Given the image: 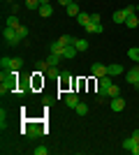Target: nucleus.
<instances>
[{"instance_id": "f257e3e1", "label": "nucleus", "mask_w": 139, "mask_h": 155, "mask_svg": "<svg viewBox=\"0 0 139 155\" xmlns=\"http://www.w3.org/2000/svg\"><path fill=\"white\" fill-rule=\"evenodd\" d=\"M2 37H5V42H7L9 46H16V44L21 42V37L16 35V28H7V26H5V30H2Z\"/></svg>"}, {"instance_id": "f03ea898", "label": "nucleus", "mask_w": 139, "mask_h": 155, "mask_svg": "<svg viewBox=\"0 0 139 155\" xmlns=\"http://www.w3.org/2000/svg\"><path fill=\"white\" fill-rule=\"evenodd\" d=\"M2 70H21V58H0Z\"/></svg>"}, {"instance_id": "7ed1b4c3", "label": "nucleus", "mask_w": 139, "mask_h": 155, "mask_svg": "<svg viewBox=\"0 0 139 155\" xmlns=\"http://www.w3.org/2000/svg\"><path fill=\"white\" fill-rule=\"evenodd\" d=\"M125 81L134 88H139V67H132V70L125 72Z\"/></svg>"}, {"instance_id": "20e7f679", "label": "nucleus", "mask_w": 139, "mask_h": 155, "mask_svg": "<svg viewBox=\"0 0 139 155\" xmlns=\"http://www.w3.org/2000/svg\"><path fill=\"white\" fill-rule=\"evenodd\" d=\"M91 74H93V77H98V79H102V77H107L109 72H107V65L95 63V65H91Z\"/></svg>"}, {"instance_id": "39448f33", "label": "nucleus", "mask_w": 139, "mask_h": 155, "mask_svg": "<svg viewBox=\"0 0 139 155\" xmlns=\"http://www.w3.org/2000/svg\"><path fill=\"white\" fill-rule=\"evenodd\" d=\"M123 148H125L127 153H132V155H139V143L134 141L132 137H130V139H125V141H123Z\"/></svg>"}, {"instance_id": "423d86ee", "label": "nucleus", "mask_w": 139, "mask_h": 155, "mask_svg": "<svg viewBox=\"0 0 139 155\" xmlns=\"http://www.w3.org/2000/svg\"><path fill=\"white\" fill-rule=\"evenodd\" d=\"M84 30H86L88 35H100V32L104 30V28H102V23H100V21H91V23H88Z\"/></svg>"}, {"instance_id": "0eeeda50", "label": "nucleus", "mask_w": 139, "mask_h": 155, "mask_svg": "<svg viewBox=\"0 0 139 155\" xmlns=\"http://www.w3.org/2000/svg\"><path fill=\"white\" fill-rule=\"evenodd\" d=\"M111 21L116 23V26H118V23H125V21H127L125 9H116V12H114V16H111Z\"/></svg>"}, {"instance_id": "6e6552de", "label": "nucleus", "mask_w": 139, "mask_h": 155, "mask_svg": "<svg viewBox=\"0 0 139 155\" xmlns=\"http://www.w3.org/2000/svg\"><path fill=\"white\" fill-rule=\"evenodd\" d=\"M125 109V100L123 97H111V111H123Z\"/></svg>"}, {"instance_id": "1a4fd4ad", "label": "nucleus", "mask_w": 139, "mask_h": 155, "mask_svg": "<svg viewBox=\"0 0 139 155\" xmlns=\"http://www.w3.org/2000/svg\"><path fill=\"white\" fill-rule=\"evenodd\" d=\"M65 12H67V16H74V19H77V16L81 14L79 2H72V5H67V7H65Z\"/></svg>"}, {"instance_id": "9d476101", "label": "nucleus", "mask_w": 139, "mask_h": 155, "mask_svg": "<svg viewBox=\"0 0 139 155\" xmlns=\"http://www.w3.org/2000/svg\"><path fill=\"white\" fill-rule=\"evenodd\" d=\"M107 72H109V77H114V74H123V65L121 63H114V65H107Z\"/></svg>"}, {"instance_id": "9b49d317", "label": "nucleus", "mask_w": 139, "mask_h": 155, "mask_svg": "<svg viewBox=\"0 0 139 155\" xmlns=\"http://www.w3.org/2000/svg\"><path fill=\"white\" fill-rule=\"evenodd\" d=\"M65 104L74 109V107L79 104V95H77V93H67V95H65Z\"/></svg>"}, {"instance_id": "f8f14e48", "label": "nucleus", "mask_w": 139, "mask_h": 155, "mask_svg": "<svg viewBox=\"0 0 139 155\" xmlns=\"http://www.w3.org/2000/svg\"><path fill=\"white\" fill-rule=\"evenodd\" d=\"M111 84H114V81H111V77L107 74V77H102V79H100V86H98V88H100V91H104V93H107ZM107 97H109V95H107Z\"/></svg>"}, {"instance_id": "ddd939ff", "label": "nucleus", "mask_w": 139, "mask_h": 155, "mask_svg": "<svg viewBox=\"0 0 139 155\" xmlns=\"http://www.w3.org/2000/svg\"><path fill=\"white\" fill-rule=\"evenodd\" d=\"M74 49H77V51H86V49H88V39H84V37H77V39H74Z\"/></svg>"}, {"instance_id": "4468645a", "label": "nucleus", "mask_w": 139, "mask_h": 155, "mask_svg": "<svg viewBox=\"0 0 139 155\" xmlns=\"http://www.w3.org/2000/svg\"><path fill=\"white\" fill-rule=\"evenodd\" d=\"M5 26H7V28H19V26H21V21H19V16H16V14H12V16H7V21H5Z\"/></svg>"}, {"instance_id": "2eb2a0df", "label": "nucleus", "mask_w": 139, "mask_h": 155, "mask_svg": "<svg viewBox=\"0 0 139 155\" xmlns=\"http://www.w3.org/2000/svg\"><path fill=\"white\" fill-rule=\"evenodd\" d=\"M37 12H40L42 19H46V16H51V14H53V7H51V5H40V9H37Z\"/></svg>"}, {"instance_id": "dca6fc26", "label": "nucleus", "mask_w": 139, "mask_h": 155, "mask_svg": "<svg viewBox=\"0 0 139 155\" xmlns=\"http://www.w3.org/2000/svg\"><path fill=\"white\" fill-rule=\"evenodd\" d=\"M77 23H79V26H84V28H86L88 23H91V14H86V12H81L79 16H77Z\"/></svg>"}, {"instance_id": "f3484780", "label": "nucleus", "mask_w": 139, "mask_h": 155, "mask_svg": "<svg viewBox=\"0 0 139 155\" xmlns=\"http://www.w3.org/2000/svg\"><path fill=\"white\" fill-rule=\"evenodd\" d=\"M127 58L132 60V63H139V46H132V49H127Z\"/></svg>"}, {"instance_id": "a211bd4d", "label": "nucleus", "mask_w": 139, "mask_h": 155, "mask_svg": "<svg viewBox=\"0 0 139 155\" xmlns=\"http://www.w3.org/2000/svg\"><path fill=\"white\" fill-rule=\"evenodd\" d=\"M60 58H63V56H58V53H51V56L46 58V63H49V67H58Z\"/></svg>"}, {"instance_id": "6ab92c4d", "label": "nucleus", "mask_w": 139, "mask_h": 155, "mask_svg": "<svg viewBox=\"0 0 139 155\" xmlns=\"http://www.w3.org/2000/svg\"><path fill=\"white\" fill-rule=\"evenodd\" d=\"M74 39H77V37H72V35H63L58 42H60L63 46H74Z\"/></svg>"}, {"instance_id": "aec40b11", "label": "nucleus", "mask_w": 139, "mask_h": 155, "mask_svg": "<svg viewBox=\"0 0 139 155\" xmlns=\"http://www.w3.org/2000/svg\"><path fill=\"white\" fill-rule=\"evenodd\" d=\"M77 49H74V46H65V49H63V58H74V56H77Z\"/></svg>"}, {"instance_id": "412c9836", "label": "nucleus", "mask_w": 139, "mask_h": 155, "mask_svg": "<svg viewBox=\"0 0 139 155\" xmlns=\"http://www.w3.org/2000/svg\"><path fill=\"white\" fill-rule=\"evenodd\" d=\"M125 26L130 28V30H134V28L139 26V19H137V16H134V14H132V16H127V21H125Z\"/></svg>"}, {"instance_id": "4be33fe9", "label": "nucleus", "mask_w": 139, "mask_h": 155, "mask_svg": "<svg viewBox=\"0 0 139 155\" xmlns=\"http://www.w3.org/2000/svg\"><path fill=\"white\" fill-rule=\"evenodd\" d=\"M74 111H77V114H79V116H86V114H88V104L79 102V104H77V107H74Z\"/></svg>"}, {"instance_id": "5701e85b", "label": "nucleus", "mask_w": 139, "mask_h": 155, "mask_svg": "<svg viewBox=\"0 0 139 155\" xmlns=\"http://www.w3.org/2000/svg\"><path fill=\"white\" fill-rule=\"evenodd\" d=\"M107 95H109V97H118L121 95V88L116 84H111V86H109V91H107Z\"/></svg>"}, {"instance_id": "b1692460", "label": "nucleus", "mask_w": 139, "mask_h": 155, "mask_svg": "<svg viewBox=\"0 0 139 155\" xmlns=\"http://www.w3.org/2000/svg\"><path fill=\"white\" fill-rule=\"evenodd\" d=\"M63 49H65V46L60 44V42H53V44H51V53H58V56H63Z\"/></svg>"}, {"instance_id": "393cba45", "label": "nucleus", "mask_w": 139, "mask_h": 155, "mask_svg": "<svg viewBox=\"0 0 139 155\" xmlns=\"http://www.w3.org/2000/svg\"><path fill=\"white\" fill-rule=\"evenodd\" d=\"M40 0H26V9H40Z\"/></svg>"}, {"instance_id": "a878e982", "label": "nucleus", "mask_w": 139, "mask_h": 155, "mask_svg": "<svg viewBox=\"0 0 139 155\" xmlns=\"http://www.w3.org/2000/svg\"><path fill=\"white\" fill-rule=\"evenodd\" d=\"M16 35H19L21 39H26L28 37V28L26 26H19V28H16Z\"/></svg>"}, {"instance_id": "bb28decb", "label": "nucleus", "mask_w": 139, "mask_h": 155, "mask_svg": "<svg viewBox=\"0 0 139 155\" xmlns=\"http://www.w3.org/2000/svg\"><path fill=\"white\" fill-rule=\"evenodd\" d=\"M33 153L35 155H46V153H49V148H46V146H37V148H33Z\"/></svg>"}, {"instance_id": "cd10ccee", "label": "nucleus", "mask_w": 139, "mask_h": 155, "mask_svg": "<svg viewBox=\"0 0 139 155\" xmlns=\"http://www.w3.org/2000/svg\"><path fill=\"white\" fill-rule=\"evenodd\" d=\"M37 70H40V72H46V70H49V63H46V60H37Z\"/></svg>"}, {"instance_id": "c85d7f7f", "label": "nucleus", "mask_w": 139, "mask_h": 155, "mask_svg": "<svg viewBox=\"0 0 139 155\" xmlns=\"http://www.w3.org/2000/svg\"><path fill=\"white\" fill-rule=\"evenodd\" d=\"M28 134H30V137H40V134H42V130L37 127V125H33V127H30V132H28Z\"/></svg>"}, {"instance_id": "c756f323", "label": "nucleus", "mask_w": 139, "mask_h": 155, "mask_svg": "<svg viewBox=\"0 0 139 155\" xmlns=\"http://www.w3.org/2000/svg\"><path fill=\"white\" fill-rule=\"evenodd\" d=\"M46 74H49V77H60L58 67H49V70H46Z\"/></svg>"}, {"instance_id": "7c9ffc66", "label": "nucleus", "mask_w": 139, "mask_h": 155, "mask_svg": "<svg viewBox=\"0 0 139 155\" xmlns=\"http://www.w3.org/2000/svg\"><path fill=\"white\" fill-rule=\"evenodd\" d=\"M123 9H125V14H127V16H132V14H134V7H132V5H127V7H123Z\"/></svg>"}, {"instance_id": "2f4dec72", "label": "nucleus", "mask_w": 139, "mask_h": 155, "mask_svg": "<svg viewBox=\"0 0 139 155\" xmlns=\"http://www.w3.org/2000/svg\"><path fill=\"white\" fill-rule=\"evenodd\" d=\"M5 120H7V116H5V109L0 111V125H2V127H5Z\"/></svg>"}, {"instance_id": "473e14b6", "label": "nucleus", "mask_w": 139, "mask_h": 155, "mask_svg": "<svg viewBox=\"0 0 139 155\" xmlns=\"http://www.w3.org/2000/svg\"><path fill=\"white\" fill-rule=\"evenodd\" d=\"M72 2H74V0H58L60 7H67V5H72Z\"/></svg>"}, {"instance_id": "72a5a7b5", "label": "nucleus", "mask_w": 139, "mask_h": 155, "mask_svg": "<svg viewBox=\"0 0 139 155\" xmlns=\"http://www.w3.org/2000/svg\"><path fill=\"white\" fill-rule=\"evenodd\" d=\"M132 139H134V141L139 143V130H134V132H132Z\"/></svg>"}, {"instance_id": "f704fd0d", "label": "nucleus", "mask_w": 139, "mask_h": 155, "mask_svg": "<svg viewBox=\"0 0 139 155\" xmlns=\"http://www.w3.org/2000/svg\"><path fill=\"white\" fill-rule=\"evenodd\" d=\"M40 2H42V5H49V0H40Z\"/></svg>"}, {"instance_id": "c9c22d12", "label": "nucleus", "mask_w": 139, "mask_h": 155, "mask_svg": "<svg viewBox=\"0 0 139 155\" xmlns=\"http://www.w3.org/2000/svg\"><path fill=\"white\" fill-rule=\"evenodd\" d=\"M137 9H139V7H137Z\"/></svg>"}]
</instances>
